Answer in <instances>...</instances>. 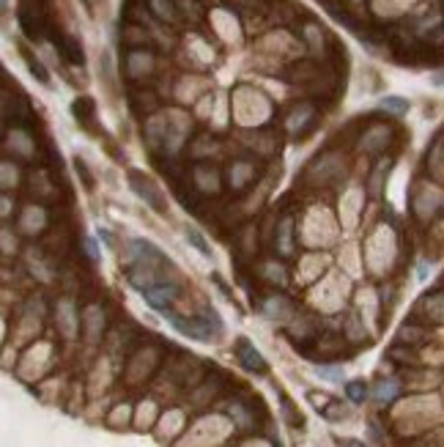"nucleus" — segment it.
Instances as JSON below:
<instances>
[{
  "label": "nucleus",
  "instance_id": "obj_3",
  "mask_svg": "<svg viewBox=\"0 0 444 447\" xmlns=\"http://www.w3.org/2000/svg\"><path fill=\"white\" fill-rule=\"evenodd\" d=\"M129 181H132V187H134V192L145 201V203H151L157 212H162L165 209V203H162V195L154 189V184L145 179V176H140V173H129Z\"/></svg>",
  "mask_w": 444,
  "mask_h": 447
},
{
  "label": "nucleus",
  "instance_id": "obj_1",
  "mask_svg": "<svg viewBox=\"0 0 444 447\" xmlns=\"http://www.w3.org/2000/svg\"><path fill=\"white\" fill-rule=\"evenodd\" d=\"M19 25L31 39L55 36L52 3L49 0H19Z\"/></svg>",
  "mask_w": 444,
  "mask_h": 447
},
{
  "label": "nucleus",
  "instance_id": "obj_8",
  "mask_svg": "<svg viewBox=\"0 0 444 447\" xmlns=\"http://www.w3.org/2000/svg\"><path fill=\"white\" fill-rule=\"evenodd\" d=\"M189 239H192V242H195V244H198V247H200L203 253H209V247H206V242H203V239H200L198 233H189Z\"/></svg>",
  "mask_w": 444,
  "mask_h": 447
},
{
  "label": "nucleus",
  "instance_id": "obj_7",
  "mask_svg": "<svg viewBox=\"0 0 444 447\" xmlns=\"http://www.w3.org/2000/svg\"><path fill=\"white\" fill-rule=\"evenodd\" d=\"M25 61H28V66H31V72H33V74H36V77H39V80H42V83H49V77H47L45 66H42V63H39V61H33V58H31V55H25Z\"/></svg>",
  "mask_w": 444,
  "mask_h": 447
},
{
  "label": "nucleus",
  "instance_id": "obj_9",
  "mask_svg": "<svg viewBox=\"0 0 444 447\" xmlns=\"http://www.w3.org/2000/svg\"><path fill=\"white\" fill-rule=\"evenodd\" d=\"M343 447H365L362 442H356V439H346V442H340Z\"/></svg>",
  "mask_w": 444,
  "mask_h": 447
},
{
  "label": "nucleus",
  "instance_id": "obj_4",
  "mask_svg": "<svg viewBox=\"0 0 444 447\" xmlns=\"http://www.w3.org/2000/svg\"><path fill=\"white\" fill-rule=\"evenodd\" d=\"M74 113H77V118L86 121V127H88V121L93 118V102H90V99H77Z\"/></svg>",
  "mask_w": 444,
  "mask_h": 447
},
{
  "label": "nucleus",
  "instance_id": "obj_6",
  "mask_svg": "<svg viewBox=\"0 0 444 447\" xmlns=\"http://www.w3.org/2000/svg\"><path fill=\"white\" fill-rule=\"evenodd\" d=\"M346 393H349V398L354 403H362L365 401V395H367V387H365L362 382H351V384L346 387Z\"/></svg>",
  "mask_w": 444,
  "mask_h": 447
},
{
  "label": "nucleus",
  "instance_id": "obj_10",
  "mask_svg": "<svg viewBox=\"0 0 444 447\" xmlns=\"http://www.w3.org/2000/svg\"><path fill=\"white\" fill-rule=\"evenodd\" d=\"M6 3H8V0H0V11H6Z\"/></svg>",
  "mask_w": 444,
  "mask_h": 447
},
{
  "label": "nucleus",
  "instance_id": "obj_2",
  "mask_svg": "<svg viewBox=\"0 0 444 447\" xmlns=\"http://www.w3.org/2000/svg\"><path fill=\"white\" fill-rule=\"evenodd\" d=\"M236 357H239V362H241L247 370L267 373V359L261 357V354L250 346V340H244V338H239V340H236Z\"/></svg>",
  "mask_w": 444,
  "mask_h": 447
},
{
  "label": "nucleus",
  "instance_id": "obj_5",
  "mask_svg": "<svg viewBox=\"0 0 444 447\" xmlns=\"http://www.w3.org/2000/svg\"><path fill=\"white\" fill-rule=\"evenodd\" d=\"M376 395H379V401H393V398L398 395V384H395V382H381L379 390H376Z\"/></svg>",
  "mask_w": 444,
  "mask_h": 447
}]
</instances>
